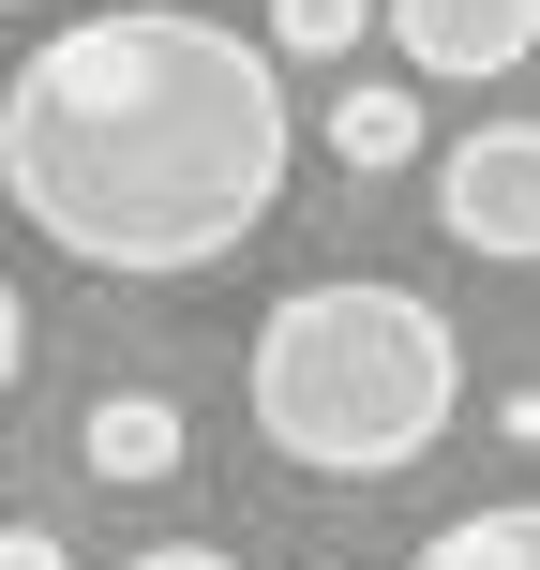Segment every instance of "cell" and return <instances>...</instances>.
I'll list each match as a JSON object with an SVG mask.
<instances>
[{
	"label": "cell",
	"instance_id": "1",
	"mask_svg": "<svg viewBox=\"0 0 540 570\" xmlns=\"http://www.w3.org/2000/svg\"><path fill=\"white\" fill-rule=\"evenodd\" d=\"M285 60L210 30L196 0L60 16L0 76V210L120 285L226 271L285 210Z\"/></svg>",
	"mask_w": 540,
	"mask_h": 570
},
{
	"label": "cell",
	"instance_id": "2",
	"mask_svg": "<svg viewBox=\"0 0 540 570\" xmlns=\"http://www.w3.org/2000/svg\"><path fill=\"white\" fill-rule=\"evenodd\" d=\"M240 405L285 465L315 481H405V465L451 435L465 405V345L421 285H375V271H315L256 315V361H240Z\"/></svg>",
	"mask_w": 540,
	"mask_h": 570
},
{
	"label": "cell",
	"instance_id": "3",
	"mask_svg": "<svg viewBox=\"0 0 540 570\" xmlns=\"http://www.w3.org/2000/svg\"><path fill=\"white\" fill-rule=\"evenodd\" d=\"M435 226L495 271H540V120H481L435 150Z\"/></svg>",
	"mask_w": 540,
	"mask_h": 570
},
{
	"label": "cell",
	"instance_id": "4",
	"mask_svg": "<svg viewBox=\"0 0 540 570\" xmlns=\"http://www.w3.org/2000/svg\"><path fill=\"white\" fill-rule=\"evenodd\" d=\"M375 30L405 46V76L435 90H495L540 60V0H375Z\"/></svg>",
	"mask_w": 540,
	"mask_h": 570
},
{
	"label": "cell",
	"instance_id": "5",
	"mask_svg": "<svg viewBox=\"0 0 540 570\" xmlns=\"http://www.w3.org/2000/svg\"><path fill=\"white\" fill-rule=\"evenodd\" d=\"M76 465H90L106 495H136V481H180V405H166V391H106V405L76 421Z\"/></svg>",
	"mask_w": 540,
	"mask_h": 570
},
{
	"label": "cell",
	"instance_id": "6",
	"mask_svg": "<svg viewBox=\"0 0 540 570\" xmlns=\"http://www.w3.org/2000/svg\"><path fill=\"white\" fill-rule=\"evenodd\" d=\"M331 166H345V180L421 166V90H331Z\"/></svg>",
	"mask_w": 540,
	"mask_h": 570
},
{
	"label": "cell",
	"instance_id": "7",
	"mask_svg": "<svg viewBox=\"0 0 540 570\" xmlns=\"http://www.w3.org/2000/svg\"><path fill=\"white\" fill-rule=\"evenodd\" d=\"M405 570H540V495H495V511H451Z\"/></svg>",
	"mask_w": 540,
	"mask_h": 570
},
{
	"label": "cell",
	"instance_id": "8",
	"mask_svg": "<svg viewBox=\"0 0 540 570\" xmlns=\"http://www.w3.org/2000/svg\"><path fill=\"white\" fill-rule=\"evenodd\" d=\"M375 30V0H271V60H345Z\"/></svg>",
	"mask_w": 540,
	"mask_h": 570
},
{
	"label": "cell",
	"instance_id": "9",
	"mask_svg": "<svg viewBox=\"0 0 540 570\" xmlns=\"http://www.w3.org/2000/svg\"><path fill=\"white\" fill-rule=\"evenodd\" d=\"M16 375H30V301H16V271H0V405H16Z\"/></svg>",
	"mask_w": 540,
	"mask_h": 570
},
{
	"label": "cell",
	"instance_id": "10",
	"mask_svg": "<svg viewBox=\"0 0 540 570\" xmlns=\"http://www.w3.org/2000/svg\"><path fill=\"white\" fill-rule=\"evenodd\" d=\"M120 570H240L226 541H150V556H120Z\"/></svg>",
	"mask_w": 540,
	"mask_h": 570
},
{
	"label": "cell",
	"instance_id": "11",
	"mask_svg": "<svg viewBox=\"0 0 540 570\" xmlns=\"http://www.w3.org/2000/svg\"><path fill=\"white\" fill-rule=\"evenodd\" d=\"M0 570H76V556H60L46 525H0Z\"/></svg>",
	"mask_w": 540,
	"mask_h": 570
},
{
	"label": "cell",
	"instance_id": "12",
	"mask_svg": "<svg viewBox=\"0 0 540 570\" xmlns=\"http://www.w3.org/2000/svg\"><path fill=\"white\" fill-rule=\"evenodd\" d=\"M0 16H30V0H0Z\"/></svg>",
	"mask_w": 540,
	"mask_h": 570
}]
</instances>
